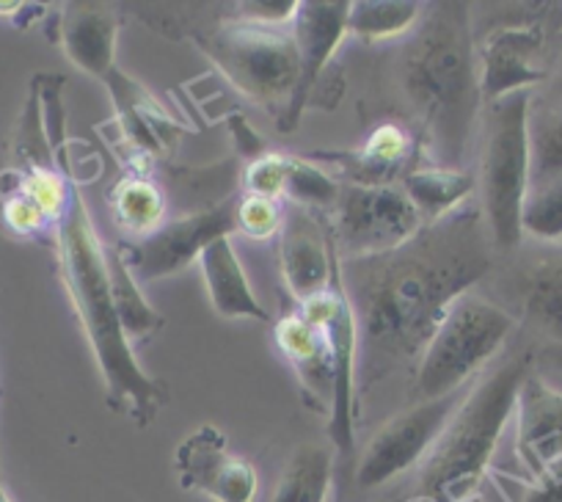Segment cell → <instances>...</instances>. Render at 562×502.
<instances>
[{"instance_id": "cell-1", "label": "cell", "mask_w": 562, "mask_h": 502, "mask_svg": "<svg viewBox=\"0 0 562 502\" xmlns=\"http://www.w3.org/2000/svg\"><path fill=\"white\" fill-rule=\"evenodd\" d=\"M496 260L483 213L463 204L394 252L339 263L359 339L356 392L414 376L447 312L491 277Z\"/></svg>"}, {"instance_id": "cell-2", "label": "cell", "mask_w": 562, "mask_h": 502, "mask_svg": "<svg viewBox=\"0 0 562 502\" xmlns=\"http://www.w3.org/2000/svg\"><path fill=\"white\" fill-rule=\"evenodd\" d=\"M386 56V102L394 122L414 133L422 160L469 169L485 105L469 3H428L416 29Z\"/></svg>"}, {"instance_id": "cell-3", "label": "cell", "mask_w": 562, "mask_h": 502, "mask_svg": "<svg viewBox=\"0 0 562 502\" xmlns=\"http://www.w3.org/2000/svg\"><path fill=\"white\" fill-rule=\"evenodd\" d=\"M53 241H56L58 263H61V279L105 379L108 406L127 414L138 428H147L158 420L171 395L164 381L144 372V367L135 359L133 345L124 337L116 306H113L105 246L91 224L80 191H75Z\"/></svg>"}, {"instance_id": "cell-4", "label": "cell", "mask_w": 562, "mask_h": 502, "mask_svg": "<svg viewBox=\"0 0 562 502\" xmlns=\"http://www.w3.org/2000/svg\"><path fill=\"white\" fill-rule=\"evenodd\" d=\"M535 370V348L521 345L477 376L450 425L425 458L416 494L436 502H472L491 467L507 420L516 414L524 379Z\"/></svg>"}, {"instance_id": "cell-5", "label": "cell", "mask_w": 562, "mask_h": 502, "mask_svg": "<svg viewBox=\"0 0 562 502\" xmlns=\"http://www.w3.org/2000/svg\"><path fill=\"white\" fill-rule=\"evenodd\" d=\"M276 343L293 365L306 401L328 417V436L339 453L353 450L356 425V317L342 282L315 295L276 323Z\"/></svg>"}, {"instance_id": "cell-6", "label": "cell", "mask_w": 562, "mask_h": 502, "mask_svg": "<svg viewBox=\"0 0 562 502\" xmlns=\"http://www.w3.org/2000/svg\"><path fill=\"white\" fill-rule=\"evenodd\" d=\"M535 91H516L483 105L477 131V208L488 226L496 257L513 255L524 243L521 210L532 182L529 111Z\"/></svg>"}, {"instance_id": "cell-7", "label": "cell", "mask_w": 562, "mask_h": 502, "mask_svg": "<svg viewBox=\"0 0 562 502\" xmlns=\"http://www.w3.org/2000/svg\"><path fill=\"white\" fill-rule=\"evenodd\" d=\"M516 328V317L488 293H480V288L461 295L411 376V401H436L467 390L480 372L499 359Z\"/></svg>"}, {"instance_id": "cell-8", "label": "cell", "mask_w": 562, "mask_h": 502, "mask_svg": "<svg viewBox=\"0 0 562 502\" xmlns=\"http://www.w3.org/2000/svg\"><path fill=\"white\" fill-rule=\"evenodd\" d=\"M199 45L243 97L273 113L276 124L281 122L299 86L301 64L293 29L226 18L210 34L199 36Z\"/></svg>"}, {"instance_id": "cell-9", "label": "cell", "mask_w": 562, "mask_h": 502, "mask_svg": "<svg viewBox=\"0 0 562 502\" xmlns=\"http://www.w3.org/2000/svg\"><path fill=\"white\" fill-rule=\"evenodd\" d=\"M491 299L505 306L529 337L562 348V243L518 246L496 263Z\"/></svg>"}, {"instance_id": "cell-10", "label": "cell", "mask_w": 562, "mask_h": 502, "mask_svg": "<svg viewBox=\"0 0 562 502\" xmlns=\"http://www.w3.org/2000/svg\"><path fill=\"white\" fill-rule=\"evenodd\" d=\"M331 213L339 263L386 255L419 235L425 226L400 186L342 182Z\"/></svg>"}, {"instance_id": "cell-11", "label": "cell", "mask_w": 562, "mask_h": 502, "mask_svg": "<svg viewBox=\"0 0 562 502\" xmlns=\"http://www.w3.org/2000/svg\"><path fill=\"white\" fill-rule=\"evenodd\" d=\"M467 390L436 398V401L411 403L408 409L392 414L367 442L359 467H356V483L361 489H381L397 480L400 475L422 467L450 425L452 414L461 406Z\"/></svg>"}, {"instance_id": "cell-12", "label": "cell", "mask_w": 562, "mask_h": 502, "mask_svg": "<svg viewBox=\"0 0 562 502\" xmlns=\"http://www.w3.org/2000/svg\"><path fill=\"white\" fill-rule=\"evenodd\" d=\"M237 232V197L202 210H188L166 221L140 241H122L119 255L138 282H158L193 266L210 243Z\"/></svg>"}, {"instance_id": "cell-13", "label": "cell", "mask_w": 562, "mask_h": 502, "mask_svg": "<svg viewBox=\"0 0 562 502\" xmlns=\"http://www.w3.org/2000/svg\"><path fill=\"white\" fill-rule=\"evenodd\" d=\"M348 0H304L293 20L295 47H299V86L290 100L288 113L281 116L279 131L290 133L299 127L306 108H334L337 100L328 94L334 53L348 36Z\"/></svg>"}, {"instance_id": "cell-14", "label": "cell", "mask_w": 562, "mask_h": 502, "mask_svg": "<svg viewBox=\"0 0 562 502\" xmlns=\"http://www.w3.org/2000/svg\"><path fill=\"white\" fill-rule=\"evenodd\" d=\"M477 64L485 105L516 91H532L546 83L554 64L549 58V29L538 20L496 25L477 40Z\"/></svg>"}, {"instance_id": "cell-15", "label": "cell", "mask_w": 562, "mask_h": 502, "mask_svg": "<svg viewBox=\"0 0 562 502\" xmlns=\"http://www.w3.org/2000/svg\"><path fill=\"white\" fill-rule=\"evenodd\" d=\"M279 241V274L295 304L326 293L339 279V255L331 221L301 204L284 202Z\"/></svg>"}, {"instance_id": "cell-16", "label": "cell", "mask_w": 562, "mask_h": 502, "mask_svg": "<svg viewBox=\"0 0 562 502\" xmlns=\"http://www.w3.org/2000/svg\"><path fill=\"white\" fill-rule=\"evenodd\" d=\"M175 467L182 489L202 491L215 502H254L257 497L254 464L232 453L224 431L213 425H202L177 447Z\"/></svg>"}, {"instance_id": "cell-17", "label": "cell", "mask_w": 562, "mask_h": 502, "mask_svg": "<svg viewBox=\"0 0 562 502\" xmlns=\"http://www.w3.org/2000/svg\"><path fill=\"white\" fill-rule=\"evenodd\" d=\"M317 166H331L353 186H400L405 171L422 160L419 144L405 124L381 122L372 127L364 147L350 153H312Z\"/></svg>"}, {"instance_id": "cell-18", "label": "cell", "mask_w": 562, "mask_h": 502, "mask_svg": "<svg viewBox=\"0 0 562 502\" xmlns=\"http://www.w3.org/2000/svg\"><path fill=\"white\" fill-rule=\"evenodd\" d=\"M516 453L535 480L562 461V392L535 370L516 398Z\"/></svg>"}, {"instance_id": "cell-19", "label": "cell", "mask_w": 562, "mask_h": 502, "mask_svg": "<svg viewBox=\"0 0 562 502\" xmlns=\"http://www.w3.org/2000/svg\"><path fill=\"white\" fill-rule=\"evenodd\" d=\"M58 45L69 62L83 72L94 75L102 83H111L119 75L113 64L119 20L111 9L94 3H69L56 18Z\"/></svg>"}, {"instance_id": "cell-20", "label": "cell", "mask_w": 562, "mask_h": 502, "mask_svg": "<svg viewBox=\"0 0 562 502\" xmlns=\"http://www.w3.org/2000/svg\"><path fill=\"white\" fill-rule=\"evenodd\" d=\"M199 266H202L204 285H207L210 304L221 317H251V321L270 323L268 310L254 295L251 282L237 260L232 237L210 243L204 255L199 257Z\"/></svg>"}, {"instance_id": "cell-21", "label": "cell", "mask_w": 562, "mask_h": 502, "mask_svg": "<svg viewBox=\"0 0 562 502\" xmlns=\"http://www.w3.org/2000/svg\"><path fill=\"white\" fill-rule=\"evenodd\" d=\"M400 188L419 213L422 224H439L467 204V199L477 191L472 169H441L419 160L411 166L400 180Z\"/></svg>"}, {"instance_id": "cell-22", "label": "cell", "mask_w": 562, "mask_h": 502, "mask_svg": "<svg viewBox=\"0 0 562 502\" xmlns=\"http://www.w3.org/2000/svg\"><path fill=\"white\" fill-rule=\"evenodd\" d=\"M111 213L127 241H140L169 221V193L147 171L135 169L113 186Z\"/></svg>"}, {"instance_id": "cell-23", "label": "cell", "mask_w": 562, "mask_h": 502, "mask_svg": "<svg viewBox=\"0 0 562 502\" xmlns=\"http://www.w3.org/2000/svg\"><path fill=\"white\" fill-rule=\"evenodd\" d=\"M331 478L334 447L323 442H304L281 469L270 502H326Z\"/></svg>"}, {"instance_id": "cell-24", "label": "cell", "mask_w": 562, "mask_h": 502, "mask_svg": "<svg viewBox=\"0 0 562 502\" xmlns=\"http://www.w3.org/2000/svg\"><path fill=\"white\" fill-rule=\"evenodd\" d=\"M428 3L414 0H353L348 9V34L361 42H400L416 29Z\"/></svg>"}, {"instance_id": "cell-25", "label": "cell", "mask_w": 562, "mask_h": 502, "mask_svg": "<svg viewBox=\"0 0 562 502\" xmlns=\"http://www.w3.org/2000/svg\"><path fill=\"white\" fill-rule=\"evenodd\" d=\"M108 255V279H111V295L113 306H116L119 323H122L124 337L130 339V345L140 343V339L153 337L160 326H164V317L153 310L144 293H140L138 279L133 277V271L127 268L124 257L119 255V248H105Z\"/></svg>"}, {"instance_id": "cell-26", "label": "cell", "mask_w": 562, "mask_h": 502, "mask_svg": "<svg viewBox=\"0 0 562 502\" xmlns=\"http://www.w3.org/2000/svg\"><path fill=\"white\" fill-rule=\"evenodd\" d=\"M521 232L535 243H562V175L532 177L524 199Z\"/></svg>"}, {"instance_id": "cell-27", "label": "cell", "mask_w": 562, "mask_h": 502, "mask_svg": "<svg viewBox=\"0 0 562 502\" xmlns=\"http://www.w3.org/2000/svg\"><path fill=\"white\" fill-rule=\"evenodd\" d=\"M339 191H342V182L334 180L323 166H317L310 158H293L290 155L284 202H293L301 204V208L323 213V210H334Z\"/></svg>"}, {"instance_id": "cell-28", "label": "cell", "mask_w": 562, "mask_h": 502, "mask_svg": "<svg viewBox=\"0 0 562 502\" xmlns=\"http://www.w3.org/2000/svg\"><path fill=\"white\" fill-rule=\"evenodd\" d=\"M529 147H532V177L562 175V113L532 105Z\"/></svg>"}, {"instance_id": "cell-29", "label": "cell", "mask_w": 562, "mask_h": 502, "mask_svg": "<svg viewBox=\"0 0 562 502\" xmlns=\"http://www.w3.org/2000/svg\"><path fill=\"white\" fill-rule=\"evenodd\" d=\"M281 219H284V199L254 197L240 193L237 197V232L251 241H270L279 235Z\"/></svg>"}, {"instance_id": "cell-30", "label": "cell", "mask_w": 562, "mask_h": 502, "mask_svg": "<svg viewBox=\"0 0 562 502\" xmlns=\"http://www.w3.org/2000/svg\"><path fill=\"white\" fill-rule=\"evenodd\" d=\"M288 166L290 155L281 153H259L251 164L243 169V193L268 199H284L288 188Z\"/></svg>"}, {"instance_id": "cell-31", "label": "cell", "mask_w": 562, "mask_h": 502, "mask_svg": "<svg viewBox=\"0 0 562 502\" xmlns=\"http://www.w3.org/2000/svg\"><path fill=\"white\" fill-rule=\"evenodd\" d=\"M235 20L254 25H273L284 29L299 14V0H254V3H237Z\"/></svg>"}, {"instance_id": "cell-32", "label": "cell", "mask_w": 562, "mask_h": 502, "mask_svg": "<svg viewBox=\"0 0 562 502\" xmlns=\"http://www.w3.org/2000/svg\"><path fill=\"white\" fill-rule=\"evenodd\" d=\"M524 502H562V461H557L549 472L535 480Z\"/></svg>"}, {"instance_id": "cell-33", "label": "cell", "mask_w": 562, "mask_h": 502, "mask_svg": "<svg viewBox=\"0 0 562 502\" xmlns=\"http://www.w3.org/2000/svg\"><path fill=\"white\" fill-rule=\"evenodd\" d=\"M532 105L562 113V51L560 56H554V64H551V72L549 78H546L543 91H540V94H532Z\"/></svg>"}, {"instance_id": "cell-34", "label": "cell", "mask_w": 562, "mask_h": 502, "mask_svg": "<svg viewBox=\"0 0 562 502\" xmlns=\"http://www.w3.org/2000/svg\"><path fill=\"white\" fill-rule=\"evenodd\" d=\"M0 502H14L12 497H9V491H7V486L0 483Z\"/></svg>"}, {"instance_id": "cell-35", "label": "cell", "mask_w": 562, "mask_h": 502, "mask_svg": "<svg viewBox=\"0 0 562 502\" xmlns=\"http://www.w3.org/2000/svg\"><path fill=\"white\" fill-rule=\"evenodd\" d=\"M408 502H436V500H430V497H419V494H416V497H411Z\"/></svg>"}]
</instances>
